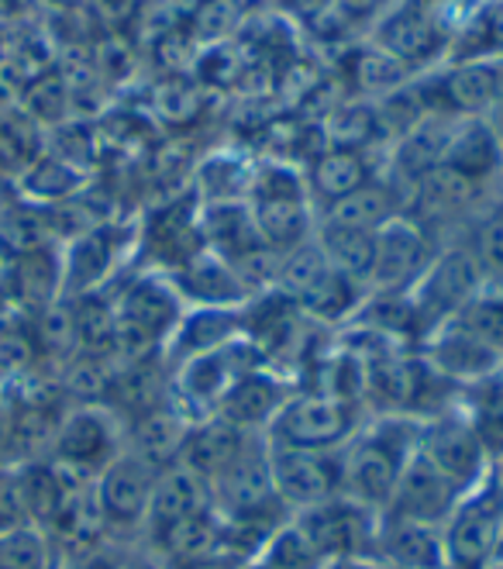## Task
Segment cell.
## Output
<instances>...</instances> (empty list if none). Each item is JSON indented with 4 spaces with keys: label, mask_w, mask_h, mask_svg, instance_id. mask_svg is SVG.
Returning <instances> with one entry per match:
<instances>
[{
    "label": "cell",
    "mask_w": 503,
    "mask_h": 569,
    "mask_svg": "<svg viewBox=\"0 0 503 569\" xmlns=\"http://www.w3.org/2000/svg\"><path fill=\"white\" fill-rule=\"evenodd\" d=\"M421 418L365 415L362 428L342 446V493L383 515L404 466L418 452Z\"/></svg>",
    "instance_id": "1"
},
{
    "label": "cell",
    "mask_w": 503,
    "mask_h": 569,
    "mask_svg": "<svg viewBox=\"0 0 503 569\" xmlns=\"http://www.w3.org/2000/svg\"><path fill=\"white\" fill-rule=\"evenodd\" d=\"M245 204L252 211V221L265 249L283 256L314 239V224H318L314 200L308 190V177L296 166L276 159L255 162Z\"/></svg>",
    "instance_id": "2"
},
{
    "label": "cell",
    "mask_w": 503,
    "mask_h": 569,
    "mask_svg": "<svg viewBox=\"0 0 503 569\" xmlns=\"http://www.w3.org/2000/svg\"><path fill=\"white\" fill-rule=\"evenodd\" d=\"M362 421H365V408L359 405H349V400L328 397L318 390H293L280 415L273 418V425L265 428V439L290 449L339 452L362 428Z\"/></svg>",
    "instance_id": "3"
},
{
    "label": "cell",
    "mask_w": 503,
    "mask_h": 569,
    "mask_svg": "<svg viewBox=\"0 0 503 569\" xmlns=\"http://www.w3.org/2000/svg\"><path fill=\"white\" fill-rule=\"evenodd\" d=\"M121 452H124L121 415L108 405H73L62 411L46 459H52L56 466L83 480H93Z\"/></svg>",
    "instance_id": "4"
},
{
    "label": "cell",
    "mask_w": 503,
    "mask_h": 569,
    "mask_svg": "<svg viewBox=\"0 0 503 569\" xmlns=\"http://www.w3.org/2000/svg\"><path fill=\"white\" fill-rule=\"evenodd\" d=\"M369 42L404 62L411 73H421L449 59L452 31L434 0H390V8L369 28Z\"/></svg>",
    "instance_id": "5"
},
{
    "label": "cell",
    "mask_w": 503,
    "mask_h": 569,
    "mask_svg": "<svg viewBox=\"0 0 503 569\" xmlns=\"http://www.w3.org/2000/svg\"><path fill=\"white\" fill-rule=\"evenodd\" d=\"M483 287L486 283H483L476 259L469 256L465 246H452L431 256L427 270L408 290V300L424 335H431L439 325L452 321Z\"/></svg>",
    "instance_id": "6"
},
{
    "label": "cell",
    "mask_w": 503,
    "mask_h": 569,
    "mask_svg": "<svg viewBox=\"0 0 503 569\" xmlns=\"http://www.w3.org/2000/svg\"><path fill=\"white\" fill-rule=\"evenodd\" d=\"M503 528V497L486 477L469 490L442 525L445 569H490Z\"/></svg>",
    "instance_id": "7"
},
{
    "label": "cell",
    "mask_w": 503,
    "mask_h": 569,
    "mask_svg": "<svg viewBox=\"0 0 503 569\" xmlns=\"http://www.w3.org/2000/svg\"><path fill=\"white\" fill-rule=\"evenodd\" d=\"M290 518H293V525L300 531L308 535V542L314 546L321 562L324 559H339V556H365V559H373L380 515L362 508V505H355V500L345 497V493L324 500V505L293 511Z\"/></svg>",
    "instance_id": "8"
},
{
    "label": "cell",
    "mask_w": 503,
    "mask_h": 569,
    "mask_svg": "<svg viewBox=\"0 0 503 569\" xmlns=\"http://www.w3.org/2000/svg\"><path fill=\"white\" fill-rule=\"evenodd\" d=\"M270 473L280 505L290 515L324 505V500L342 493V449L318 452V449H290L270 442Z\"/></svg>",
    "instance_id": "9"
},
{
    "label": "cell",
    "mask_w": 503,
    "mask_h": 569,
    "mask_svg": "<svg viewBox=\"0 0 503 569\" xmlns=\"http://www.w3.org/2000/svg\"><path fill=\"white\" fill-rule=\"evenodd\" d=\"M427 228L408 211L373 231V273H369V293H408L418 277L427 270L431 256Z\"/></svg>",
    "instance_id": "10"
},
{
    "label": "cell",
    "mask_w": 503,
    "mask_h": 569,
    "mask_svg": "<svg viewBox=\"0 0 503 569\" xmlns=\"http://www.w3.org/2000/svg\"><path fill=\"white\" fill-rule=\"evenodd\" d=\"M418 452L434 462L445 477H452L462 490H473L490 477L493 459L480 446L476 431L459 415V408H445L431 418H421V442Z\"/></svg>",
    "instance_id": "11"
},
{
    "label": "cell",
    "mask_w": 503,
    "mask_h": 569,
    "mask_svg": "<svg viewBox=\"0 0 503 569\" xmlns=\"http://www.w3.org/2000/svg\"><path fill=\"white\" fill-rule=\"evenodd\" d=\"M155 473L159 470H152L145 459L124 449L118 459H111L104 470L93 477V500H97L108 531H142L145 528Z\"/></svg>",
    "instance_id": "12"
},
{
    "label": "cell",
    "mask_w": 503,
    "mask_h": 569,
    "mask_svg": "<svg viewBox=\"0 0 503 569\" xmlns=\"http://www.w3.org/2000/svg\"><path fill=\"white\" fill-rule=\"evenodd\" d=\"M427 111L452 118H483L503 93V59H462L421 90Z\"/></svg>",
    "instance_id": "13"
},
{
    "label": "cell",
    "mask_w": 503,
    "mask_h": 569,
    "mask_svg": "<svg viewBox=\"0 0 503 569\" xmlns=\"http://www.w3.org/2000/svg\"><path fill=\"white\" fill-rule=\"evenodd\" d=\"M293 390L296 383L286 380L283 373L270 370V366H255V370L242 373L228 387V393L218 400L214 418L249 435H265V428L273 425V418L280 415Z\"/></svg>",
    "instance_id": "14"
},
{
    "label": "cell",
    "mask_w": 503,
    "mask_h": 569,
    "mask_svg": "<svg viewBox=\"0 0 503 569\" xmlns=\"http://www.w3.org/2000/svg\"><path fill=\"white\" fill-rule=\"evenodd\" d=\"M469 490H462L452 477H445L439 466L427 462L421 452L411 456L404 473L396 480V490L390 497V508L383 515L411 518L424 525H445V518L455 511V505Z\"/></svg>",
    "instance_id": "15"
},
{
    "label": "cell",
    "mask_w": 503,
    "mask_h": 569,
    "mask_svg": "<svg viewBox=\"0 0 503 569\" xmlns=\"http://www.w3.org/2000/svg\"><path fill=\"white\" fill-rule=\"evenodd\" d=\"M421 359L442 380H449L455 387L476 383V380L503 370V359L493 349H486L480 339H473V335H469L465 328H459L455 321H445V325L434 328L431 335H424Z\"/></svg>",
    "instance_id": "16"
},
{
    "label": "cell",
    "mask_w": 503,
    "mask_h": 569,
    "mask_svg": "<svg viewBox=\"0 0 503 569\" xmlns=\"http://www.w3.org/2000/svg\"><path fill=\"white\" fill-rule=\"evenodd\" d=\"M373 559L390 569H445L442 525L380 515Z\"/></svg>",
    "instance_id": "17"
},
{
    "label": "cell",
    "mask_w": 503,
    "mask_h": 569,
    "mask_svg": "<svg viewBox=\"0 0 503 569\" xmlns=\"http://www.w3.org/2000/svg\"><path fill=\"white\" fill-rule=\"evenodd\" d=\"M0 287L28 315H39L62 300V256L52 246L14 252L8 256V273Z\"/></svg>",
    "instance_id": "18"
},
{
    "label": "cell",
    "mask_w": 503,
    "mask_h": 569,
    "mask_svg": "<svg viewBox=\"0 0 503 569\" xmlns=\"http://www.w3.org/2000/svg\"><path fill=\"white\" fill-rule=\"evenodd\" d=\"M170 280L180 290V297L193 300L197 308H245L252 300V293L234 273V266L211 249L197 252L187 266L170 273Z\"/></svg>",
    "instance_id": "19"
},
{
    "label": "cell",
    "mask_w": 503,
    "mask_h": 569,
    "mask_svg": "<svg viewBox=\"0 0 503 569\" xmlns=\"http://www.w3.org/2000/svg\"><path fill=\"white\" fill-rule=\"evenodd\" d=\"M187 428H190V418L173 400H162V405L124 421V449L145 459L152 470H165V466L177 462L180 446L187 439Z\"/></svg>",
    "instance_id": "20"
},
{
    "label": "cell",
    "mask_w": 503,
    "mask_h": 569,
    "mask_svg": "<svg viewBox=\"0 0 503 569\" xmlns=\"http://www.w3.org/2000/svg\"><path fill=\"white\" fill-rule=\"evenodd\" d=\"M239 335H242V308H193L183 311L173 339L162 349V359L170 366H180L200 352L234 342Z\"/></svg>",
    "instance_id": "21"
},
{
    "label": "cell",
    "mask_w": 503,
    "mask_h": 569,
    "mask_svg": "<svg viewBox=\"0 0 503 569\" xmlns=\"http://www.w3.org/2000/svg\"><path fill=\"white\" fill-rule=\"evenodd\" d=\"M442 166L480 187L493 183L503 173V146L493 136L486 118H459L455 121Z\"/></svg>",
    "instance_id": "22"
},
{
    "label": "cell",
    "mask_w": 503,
    "mask_h": 569,
    "mask_svg": "<svg viewBox=\"0 0 503 569\" xmlns=\"http://www.w3.org/2000/svg\"><path fill=\"white\" fill-rule=\"evenodd\" d=\"M245 439H249V431L231 428L228 421H221L214 415L211 418H200V421H190L177 462L183 466V470H190L193 477H200V480L211 487L214 477L234 459V452L242 449Z\"/></svg>",
    "instance_id": "23"
},
{
    "label": "cell",
    "mask_w": 503,
    "mask_h": 569,
    "mask_svg": "<svg viewBox=\"0 0 503 569\" xmlns=\"http://www.w3.org/2000/svg\"><path fill=\"white\" fill-rule=\"evenodd\" d=\"M200 511H214L211 487L200 477H193L190 470H183L180 462H173V466H165V470L155 473V487H152V500H149V515H145L142 535L159 531L165 525L190 518V515H200Z\"/></svg>",
    "instance_id": "24"
},
{
    "label": "cell",
    "mask_w": 503,
    "mask_h": 569,
    "mask_svg": "<svg viewBox=\"0 0 503 569\" xmlns=\"http://www.w3.org/2000/svg\"><path fill=\"white\" fill-rule=\"evenodd\" d=\"M369 180H376L373 162L365 159L362 149H352V146H331L318 152L308 170V190L318 208H328L334 200L355 193Z\"/></svg>",
    "instance_id": "25"
},
{
    "label": "cell",
    "mask_w": 503,
    "mask_h": 569,
    "mask_svg": "<svg viewBox=\"0 0 503 569\" xmlns=\"http://www.w3.org/2000/svg\"><path fill=\"white\" fill-rule=\"evenodd\" d=\"M396 214H408V197L400 193L386 177H376L365 187H359L355 193L321 208L318 218L345 224V228H359V231H380Z\"/></svg>",
    "instance_id": "26"
},
{
    "label": "cell",
    "mask_w": 503,
    "mask_h": 569,
    "mask_svg": "<svg viewBox=\"0 0 503 569\" xmlns=\"http://www.w3.org/2000/svg\"><path fill=\"white\" fill-rule=\"evenodd\" d=\"M455 408L476 431L480 446L496 462L503 459V370L490 373L476 383H465L455 390Z\"/></svg>",
    "instance_id": "27"
},
{
    "label": "cell",
    "mask_w": 503,
    "mask_h": 569,
    "mask_svg": "<svg viewBox=\"0 0 503 569\" xmlns=\"http://www.w3.org/2000/svg\"><path fill=\"white\" fill-rule=\"evenodd\" d=\"M42 152V124L21 108H0V183H18Z\"/></svg>",
    "instance_id": "28"
},
{
    "label": "cell",
    "mask_w": 503,
    "mask_h": 569,
    "mask_svg": "<svg viewBox=\"0 0 503 569\" xmlns=\"http://www.w3.org/2000/svg\"><path fill=\"white\" fill-rule=\"evenodd\" d=\"M314 242L334 270L369 287V273H373V231H359V228H345V224L318 218Z\"/></svg>",
    "instance_id": "29"
},
{
    "label": "cell",
    "mask_w": 503,
    "mask_h": 569,
    "mask_svg": "<svg viewBox=\"0 0 503 569\" xmlns=\"http://www.w3.org/2000/svg\"><path fill=\"white\" fill-rule=\"evenodd\" d=\"M28 204H62L83 190V170L77 162L62 159L59 152H42L31 170L14 183Z\"/></svg>",
    "instance_id": "30"
},
{
    "label": "cell",
    "mask_w": 503,
    "mask_h": 569,
    "mask_svg": "<svg viewBox=\"0 0 503 569\" xmlns=\"http://www.w3.org/2000/svg\"><path fill=\"white\" fill-rule=\"evenodd\" d=\"M349 77H352V83L362 90V93H369V97H390L393 90H400V87H408L411 80H414V73L408 70L404 62H396L390 52H383L380 46H373V42H365V46H359L352 56H349Z\"/></svg>",
    "instance_id": "31"
},
{
    "label": "cell",
    "mask_w": 503,
    "mask_h": 569,
    "mask_svg": "<svg viewBox=\"0 0 503 569\" xmlns=\"http://www.w3.org/2000/svg\"><path fill=\"white\" fill-rule=\"evenodd\" d=\"M252 559L265 569H321V556L308 542V535L293 525V518L280 521L265 535V542Z\"/></svg>",
    "instance_id": "32"
},
{
    "label": "cell",
    "mask_w": 503,
    "mask_h": 569,
    "mask_svg": "<svg viewBox=\"0 0 503 569\" xmlns=\"http://www.w3.org/2000/svg\"><path fill=\"white\" fill-rule=\"evenodd\" d=\"M469 256L476 259L483 283L486 287H503V204L486 208L483 214L476 211L473 228H469Z\"/></svg>",
    "instance_id": "33"
},
{
    "label": "cell",
    "mask_w": 503,
    "mask_h": 569,
    "mask_svg": "<svg viewBox=\"0 0 503 569\" xmlns=\"http://www.w3.org/2000/svg\"><path fill=\"white\" fill-rule=\"evenodd\" d=\"M452 321L503 359V287H483Z\"/></svg>",
    "instance_id": "34"
},
{
    "label": "cell",
    "mask_w": 503,
    "mask_h": 569,
    "mask_svg": "<svg viewBox=\"0 0 503 569\" xmlns=\"http://www.w3.org/2000/svg\"><path fill=\"white\" fill-rule=\"evenodd\" d=\"M52 566H56V546L42 528L21 525L11 531H0V569H52Z\"/></svg>",
    "instance_id": "35"
},
{
    "label": "cell",
    "mask_w": 503,
    "mask_h": 569,
    "mask_svg": "<svg viewBox=\"0 0 503 569\" xmlns=\"http://www.w3.org/2000/svg\"><path fill=\"white\" fill-rule=\"evenodd\" d=\"M242 21V0H197L190 14V36L197 46H221Z\"/></svg>",
    "instance_id": "36"
},
{
    "label": "cell",
    "mask_w": 503,
    "mask_h": 569,
    "mask_svg": "<svg viewBox=\"0 0 503 569\" xmlns=\"http://www.w3.org/2000/svg\"><path fill=\"white\" fill-rule=\"evenodd\" d=\"M21 525H31L28 508H24L21 473H18V466H4V473H0V531H11Z\"/></svg>",
    "instance_id": "37"
},
{
    "label": "cell",
    "mask_w": 503,
    "mask_h": 569,
    "mask_svg": "<svg viewBox=\"0 0 503 569\" xmlns=\"http://www.w3.org/2000/svg\"><path fill=\"white\" fill-rule=\"evenodd\" d=\"M52 569H114V552H87V556H59Z\"/></svg>",
    "instance_id": "38"
},
{
    "label": "cell",
    "mask_w": 503,
    "mask_h": 569,
    "mask_svg": "<svg viewBox=\"0 0 503 569\" xmlns=\"http://www.w3.org/2000/svg\"><path fill=\"white\" fill-rule=\"evenodd\" d=\"M386 8H390V0H339V14L349 21H359V18L376 21Z\"/></svg>",
    "instance_id": "39"
},
{
    "label": "cell",
    "mask_w": 503,
    "mask_h": 569,
    "mask_svg": "<svg viewBox=\"0 0 503 569\" xmlns=\"http://www.w3.org/2000/svg\"><path fill=\"white\" fill-rule=\"evenodd\" d=\"M114 569H165L149 549H124L114 556Z\"/></svg>",
    "instance_id": "40"
},
{
    "label": "cell",
    "mask_w": 503,
    "mask_h": 569,
    "mask_svg": "<svg viewBox=\"0 0 503 569\" xmlns=\"http://www.w3.org/2000/svg\"><path fill=\"white\" fill-rule=\"evenodd\" d=\"M321 569H376V559H365V556H339V559H324Z\"/></svg>",
    "instance_id": "41"
},
{
    "label": "cell",
    "mask_w": 503,
    "mask_h": 569,
    "mask_svg": "<svg viewBox=\"0 0 503 569\" xmlns=\"http://www.w3.org/2000/svg\"><path fill=\"white\" fill-rule=\"evenodd\" d=\"M46 4H52V8H59V11H77V8L87 4V0H46Z\"/></svg>",
    "instance_id": "42"
},
{
    "label": "cell",
    "mask_w": 503,
    "mask_h": 569,
    "mask_svg": "<svg viewBox=\"0 0 503 569\" xmlns=\"http://www.w3.org/2000/svg\"><path fill=\"white\" fill-rule=\"evenodd\" d=\"M4 273H8V252L0 246V283H4Z\"/></svg>",
    "instance_id": "43"
},
{
    "label": "cell",
    "mask_w": 503,
    "mask_h": 569,
    "mask_svg": "<svg viewBox=\"0 0 503 569\" xmlns=\"http://www.w3.org/2000/svg\"><path fill=\"white\" fill-rule=\"evenodd\" d=\"M493 562H503V528H500V542H496V552H493ZM490 562V566H493Z\"/></svg>",
    "instance_id": "44"
},
{
    "label": "cell",
    "mask_w": 503,
    "mask_h": 569,
    "mask_svg": "<svg viewBox=\"0 0 503 569\" xmlns=\"http://www.w3.org/2000/svg\"><path fill=\"white\" fill-rule=\"evenodd\" d=\"M376 569H390V566H380V562H376Z\"/></svg>",
    "instance_id": "45"
},
{
    "label": "cell",
    "mask_w": 503,
    "mask_h": 569,
    "mask_svg": "<svg viewBox=\"0 0 503 569\" xmlns=\"http://www.w3.org/2000/svg\"><path fill=\"white\" fill-rule=\"evenodd\" d=\"M0 473H4V466H0Z\"/></svg>",
    "instance_id": "46"
},
{
    "label": "cell",
    "mask_w": 503,
    "mask_h": 569,
    "mask_svg": "<svg viewBox=\"0 0 503 569\" xmlns=\"http://www.w3.org/2000/svg\"><path fill=\"white\" fill-rule=\"evenodd\" d=\"M0 208H4V200H0Z\"/></svg>",
    "instance_id": "47"
}]
</instances>
